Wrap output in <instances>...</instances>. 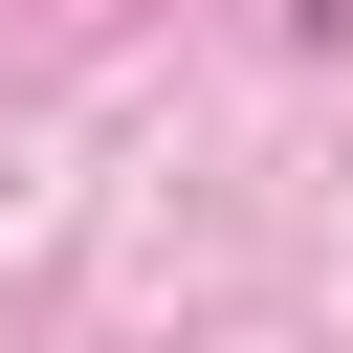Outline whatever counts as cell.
I'll list each match as a JSON object with an SVG mask.
<instances>
[{
	"label": "cell",
	"instance_id": "6da1fadb",
	"mask_svg": "<svg viewBox=\"0 0 353 353\" xmlns=\"http://www.w3.org/2000/svg\"><path fill=\"white\" fill-rule=\"evenodd\" d=\"M287 22H309V44H353V0H287Z\"/></svg>",
	"mask_w": 353,
	"mask_h": 353
}]
</instances>
